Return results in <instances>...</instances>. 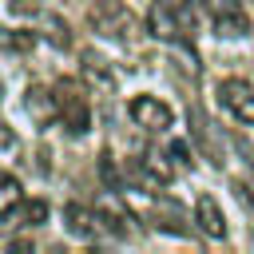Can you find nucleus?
<instances>
[{
  "label": "nucleus",
  "mask_w": 254,
  "mask_h": 254,
  "mask_svg": "<svg viewBox=\"0 0 254 254\" xmlns=\"http://www.w3.org/2000/svg\"><path fill=\"white\" fill-rule=\"evenodd\" d=\"M56 99H60V123L71 131V135H87L91 127V107H87V95L75 79H60L56 83Z\"/></svg>",
  "instance_id": "1"
},
{
  "label": "nucleus",
  "mask_w": 254,
  "mask_h": 254,
  "mask_svg": "<svg viewBox=\"0 0 254 254\" xmlns=\"http://www.w3.org/2000/svg\"><path fill=\"white\" fill-rule=\"evenodd\" d=\"M87 20H91L95 32H103V36H119V40H127V36L139 32V20H135L119 0H95L91 12H87Z\"/></svg>",
  "instance_id": "2"
},
{
  "label": "nucleus",
  "mask_w": 254,
  "mask_h": 254,
  "mask_svg": "<svg viewBox=\"0 0 254 254\" xmlns=\"http://www.w3.org/2000/svg\"><path fill=\"white\" fill-rule=\"evenodd\" d=\"M131 179L143 183L147 190H163L171 179H175V163L167 151H143L131 159Z\"/></svg>",
  "instance_id": "3"
},
{
  "label": "nucleus",
  "mask_w": 254,
  "mask_h": 254,
  "mask_svg": "<svg viewBox=\"0 0 254 254\" xmlns=\"http://www.w3.org/2000/svg\"><path fill=\"white\" fill-rule=\"evenodd\" d=\"M127 115H131V123L135 127H143V131H167L171 123H175V111L163 103V99H155V95H135L131 103H127Z\"/></svg>",
  "instance_id": "4"
},
{
  "label": "nucleus",
  "mask_w": 254,
  "mask_h": 254,
  "mask_svg": "<svg viewBox=\"0 0 254 254\" xmlns=\"http://www.w3.org/2000/svg\"><path fill=\"white\" fill-rule=\"evenodd\" d=\"M202 8L210 12V24H214L218 36L234 40V36H246L250 32V16L242 12L238 0H202Z\"/></svg>",
  "instance_id": "5"
},
{
  "label": "nucleus",
  "mask_w": 254,
  "mask_h": 254,
  "mask_svg": "<svg viewBox=\"0 0 254 254\" xmlns=\"http://www.w3.org/2000/svg\"><path fill=\"white\" fill-rule=\"evenodd\" d=\"M218 103L242 123V127H254V87L246 79H222L218 83Z\"/></svg>",
  "instance_id": "6"
},
{
  "label": "nucleus",
  "mask_w": 254,
  "mask_h": 254,
  "mask_svg": "<svg viewBox=\"0 0 254 254\" xmlns=\"http://www.w3.org/2000/svg\"><path fill=\"white\" fill-rule=\"evenodd\" d=\"M64 226H67V234H75L79 242H95V238H103L99 210L87 206V202H67V206H64Z\"/></svg>",
  "instance_id": "7"
},
{
  "label": "nucleus",
  "mask_w": 254,
  "mask_h": 254,
  "mask_svg": "<svg viewBox=\"0 0 254 254\" xmlns=\"http://www.w3.org/2000/svg\"><path fill=\"white\" fill-rule=\"evenodd\" d=\"M143 24H147V32H151L155 40H167V44L187 40V32H183V24H179L171 0H155V4L147 8V20H143Z\"/></svg>",
  "instance_id": "8"
},
{
  "label": "nucleus",
  "mask_w": 254,
  "mask_h": 254,
  "mask_svg": "<svg viewBox=\"0 0 254 254\" xmlns=\"http://www.w3.org/2000/svg\"><path fill=\"white\" fill-rule=\"evenodd\" d=\"M24 111H28L40 127L56 123V119H60V99H56V87H40V83H32V87L24 91Z\"/></svg>",
  "instance_id": "9"
},
{
  "label": "nucleus",
  "mask_w": 254,
  "mask_h": 254,
  "mask_svg": "<svg viewBox=\"0 0 254 254\" xmlns=\"http://www.w3.org/2000/svg\"><path fill=\"white\" fill-rule=\"evenodd\" d=\"M48 214H52L48 198H16L8 210H0V222L4 226H40V222H48Z\"/></svg>",
  "instance_id": "10"
},
{
  "label": "nucleus",
  "mask_w": 254,
  "mask_h": 254,
  "mask_svg": "<svg viewBox=\"0 0 254 254\" xmlns=\"http://www.w3.org/2000/svg\"><path fill=\"white\" fill-rule=\"evenodd\" d=\"M194 222H198V230H202L206 238H226V218H222V210H218V202H214L210 194H198V202H194Z\"/></svg>",
  "instance_id": "11"
},
{
  "label": "nucleus",
  "mask_w": 254,
  "mask_h": 254,
  "mask_svg": "<svg viewBox=\"0 0 254 254\" xmlns=\"http://www.w3.org/2000/svg\"><path fill=\"white\" fill-rule=\"evenodd\" d=\"M95 210H99V226H103V234H111V238H127V234H131V226H127V214H123L119 206L103 202V206H95Z\"/></svg>",
  "instance_id": "12"
},
{
  "label": "nucleus",
  "mask_w": 254,
  "mask_h": 254,
  "mask_svg": "<svg viewBox=\"0 0 254 254\" xmlns=\"http://www.w3.org/2000/svg\"><path fill=\"white\" fill-rule=\"evenodd\" d=\"M171 8H175V16H179V24H183V32H187V40L198 32V12H202V0H171Z\"/></svg>",
  "instance_id": "13"
},
{
  "label": "nucleus",
  "mask_w": 254,
  "mask_h": 254,
  "mask_svg": "<svg viewBox=\"0 0 254 254\" xmlns=\"http://www.w3.org/2000/svg\"><path fill=\"white\" fill-rule=\"evenodd\" d=\"M79 60H83V71H87L95 83H103V87H107V83L115 79V75H111V67H107V64H103L95 52H79Z\"/></svg>",
  "instance_id": "14"
},
{
  "label": "nucleus",
  "mask_w": 254,
  "mask_h": 254,
  "mask_svg": "<svg viewBox=\"0 0 254 254\" xmlns=\"http://www.w3.org/2000/svg\"><path fill=\"white\" fill-rule=\"evenodd\" d=\"M44 28H48V40H52L56 48H71V32H67V20H64V16H48Z\"/></svg>",
  "instance_id": "15"
},
{
  "label": "nucleus",
  "mask_w": 254,
  "mask_h": 254,
  "mask_svg": "<svg viewBox=\"0 0 254 254\" xmlns=\"http://www.w3.org/2000/svg\"><path fill=\"white\" fill-rule=\"evenodd\" d=\"M99 175H103V183H107L111 190H123V179H119V167L111 163V151L99 155Z\"/></svg>",
  "instance_id": "16"
},
{
  "label": "nucleus",
  "mask_w": 254,
  "mask_h": 254,
  "mask_svg": "<svg viewBox=\"0 0 254 254\" xmlns=\"http://www.w3.org/2000/svg\"><path fill=\"white\" fill-rule=\"evenodd\" d=\"M4 44H8L12 52H32V48H36V36H32V32H24V28H16V32H8V36H4Z\"/></svg>",
  "instance_id": "17"
},
{
  "label": "nucleus",
  "mask_w": 254,
  "mask_h": 254,
  "mask_svg": "<svg viewBox=\"0 0 254 254\" xmlns=\"http://www.w3.org/2000/svg\"><path fill=\"white\" fill-rule=\"evenodd\" d=\"M16 198H20V183L12 175H0V210H8Z\"/></svg>",
  "instance_id": "18"
},
{
  "label": "nucleus",
  "mask_w": 254,
  "mask_h": 254,
  "mask_svg": "<svg viewBox=\"0 0 254 254\" xmlns=\"http://www.w3.org/2000/svg\"><path fill=\"white\" fill-rule=\"evenodd\" d=\"M167 155H171V163H175V167H183V171H187V167H194V159H190V147H187L183 139H179V143H171V147H167Z\"/></svg>",
  "instance_id": "19"
},
{
  "label": "nucleus",
  "mask_w": 254,
  "mask_h": 254,
  "mask_svg": "<svg viewBox=\"0 0 254 254\" xmlns=\"http://www.w3.org/2000/svg\"><path fill=\"white\" fill-rule=\"evenodd\" d=\"M0 95H4V83H0Z\"/></svg>",
  "instance_id": "20"
}]
</instances>
